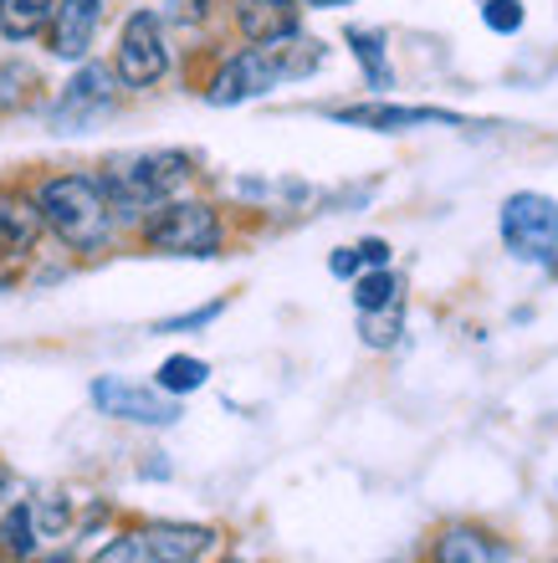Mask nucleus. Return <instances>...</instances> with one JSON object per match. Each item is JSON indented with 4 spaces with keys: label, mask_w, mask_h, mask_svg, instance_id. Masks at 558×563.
Returning <instances> with one entry per match:
<instances>
[{
    "label": "nucleus",
    "mask_w": 558,
    "mask_h": 563,
    "mask_svg": "<svg viewBox=\"0 0 558 563\" xmlns=\"http://www.w3.org/2000/svg\"><path fill=\"white\" fill-rule=\"evenodd\" d=\"M548 267H554V277H558V262H548Z\"/></svg>",
    "instance_id": "c85d7f7f"
},
{
    "label": "nucleus",
    "mask_w": 558,
    "mask_h": 563,
    "mask_svg": "<svg viewBox=\"0 0 558 563\" xmlns=\"http://www.w3.org/2000/svg\"><path fill=\"white\" fill-rule=\"evenodd\" d=\"M113 98H118V88H113V73H108L103 62H88L83 73L62 88V103H57V129L62 134H73V129H83V123H92L98 113H108L113 108Z\"/></svg>",
    "instance_id": "6e6552de"
},
{
    "label": "nucleus",
    "mask_w": 558,
    "mask_h": 563,
    "mask_svg": "<svg viewBox=\"0 0 558 563\" xmlns=\"http://www.w3.org/2000/svg\"><path fill=\"white\" fill-rule=\"evenodd\" d=\"M359 267H364L359 246H338V252L328 256V272H333V277H359Z\"/></svg>",
    "instance_id": "393cba45"
},
{
    "label": "nucleus",
    "mask_w": 558,
    "mask_h": 563,
    "mask_svg": "<svg viewBox=\"0 0 558 563\" xmlns=\"http://www.w3.org/2000/svg\"><path fill=\"white\" fill-rule=\"evenodd\" d=\"M482 21L497 31V36H513V31H523V5H517V0H486Z\"/></svg>",
    "instance_id": "412c9836"
},
{
    "label": "nucleus",
    "mask_w": 558,
    "mask_h": 563,
    "mask_svg": "<svg viewBox=\"0 0 558 563\" xmlns=\"http://www.w3.org/2000/svg\"><path fill=\"white\" fill-rule=\"evenodd\" d=\"M46 563H73V559H67V553H52V559H46Z\"/></svg>",
    "instance_id": "cd10ccee"
},
{
    "label": "nucleus",
    "mask_w": 558,
    "mask_h": 563,
    "mask_svg": "<svg viewBox=\"0 0 558 563\" xmlns=\"http://www.w3.org/2000/svg\"><path fill=\"white\" fill-rule=\"evenodd\" d=\"M436 563H502V549L477 528H446L436 538Z\"/></svg>",
    "instance_id": "4468645a"
},
{
    "label": "nucleus",
    "mask_w": 558,
    "mask_h": 563,
    "mask_svg": "<svg viewBox=\"0 0 558 563\" xmlns=\"http://www.w3.org/2000/svg\"><path fill=\"white\" fill-rule=\"evenodd\" d=\"M338 123H353V129H380V134H400V129H420V123H451L461 129V113H446V108H400V103H359V108H338Z\"/></svg>",
    "instance_id": "9d476101"
},
{
    "label": "nucleus",
    "mask_w": 558,
    "mask_h": 563,
    "mask_svg": "<svg viewBox=\"0 0 558 563\" xmlns=\"http://www.w3.org/2000/svg\"><path fill=\"white\" fill-rule=\"evenodd\" d=\"M353 302H359V312H384L400 302V282L390 267H374L369 277H359V287H353Z\"/></svg>",
    "instance_id": "6ab92c4d"
},
{
    "label": "nucleus",
    "mask_w": 558,
    "mask_h": 563,
    "mask_svg": "<svg viewBox=\"0 0 558 563\" xmlns=\"http://www.w3.org/2000/svg\"><path fill=\"white\" fill-rule=\"evenodd\" d=\"M277 82H282V67L272 57V46H247V52H236L221 73H216L206 98L216 108H231V103H247V98H262Z\"/></svg>",
    "instance_id": "423d86ee"
},
{
    "label": "nucleus",
    "mask_w": 558,
    "mask_h": 563,
    "mask_svg": "<svg viewBox=\"0 0 558 563\" xmlns=\"http://www.w3.org/2000/svg\"><path fill=\"white\" fill-rule=\"evenodd\" d=\"M349 46H353V57H359V67H364L369 88H390V82H395V73H390V57H384L380 31H349Z\"/></svg>",
    "instance_id": "f3484780"
},
{
    "label": "nucleus",
    "mask_w": 558,
    "mask_h": 563,
    "mask_svg": "<svg viewBox=\"0 0 558 563\" xmlns=\"http://www.w3.org/2000/svg\"><path fill=\"white\" fill-rule=\"evenodd\" d=\"M36 210H42V225L57 241H67L73 252H98L113 231V210H108V195L98 179L88 175H57L46 179L42 195H36Z\"/></svg>",
    "instance_id": "f257e3e1"
},
{
    "label": "nucleus",
    "mask_w": 558,
    "mask_h": 563,
    "mask_svg": "<svg viewBox=\"0 0 558 563\" xmlns=\"http://www.w3.org/2000/svg\"><path fill=\"white\" fill-rule=\"evenodd\" d=\"M144 241L160 256H216L221 252V216L200 200H169L144 225Z\"/></svg>",
    "instance_id": "7ed1b4c3"
},
{
    "label": "nucleus",
    "mask_w": 558,
    "mask_h": 563,
    "mask_svg": "<svg viewBox=\"0 0 558 563\" xmlns=\"http://www.w3.org/2000/svg\"><path fill=\"white\" fill-rule=\"evenodd\" d=\"M221 308H226V302H210V308H195V312H185V318H164L154 333H190V328H206V323H216V318H221Z\"/></svg>",
    "instance_id": "5701e85b"
},
{
    "label": "nucleus",
    "mask_w": 558,
    "mask_h": 563,
    "mask_svg": "<svg viewBox=\"0 0 558 563\" xmlns=\"http://www.w3.org/2000/svg\"><path fill=\"white\" fill-rule=\"evenodd\" d=\"M210 379V364L206 358H190V354H175L160 364V389L164 395H190V389H200Z\"/></svg>",
    "instance_id": "a211bd4d"
},
{
    "label": "nucleus",
    "mask_w": 558,
    "mask_h": 563,
    "mask_svg": "<svg viewBox=\"0 0 558 563\" xmlns=\"http://www.w3.org/2000/svg\"><path fill=\"white\" fill-rule=\"evenodd\" d=\"M226 563H247V559H226Z\"/></svg>",
    "instance_id": "c756f323"
},
{
    "label": "nucleus",
    "mask_w": 558,
    "mask_h": 563,
    "mask_svg": "<svg viewBox=\"0 0 558 563\" xmlns=\"http://www.w3.org/2000/svg\"><path fill=\"white\" fill-rule=\"evenodd\" d=\"M169 73V46H164V26L154 11H133L118 36V62L113 77L123 88H154Z\"/></svg>",
    "instance_id": "39448f33"
},
{
    "label": "nucleus",
    "mask_w": 558,
    "mask_h": 563,
    "mask_svg": "<svg viewBox=\"0 0 558 563\" xmlns=\"http://www.w3.org/2000/svg\"><path fill=\"white\" fill-rule=\"evenodd\" d=\"M57 0H0V36L11 42H31L36 31H46Z\"/></svg>",
    "instance_id": "2eb2a0df"
},
{
    "label": "nucleus",
    "mask_w": 558,
    "mask_h": 563,
    "mask_svg": "<svg viewBox=\"0 0 558 563\" xmlns=\"http://www.w3.org/2000/svg\"><path fill=\"white\" fill-rule=\"evenodd\" d=\"M36 522H31V503H15L11 512H6V522H0V549H6V559H31L36 553Z\"/></svg>",
    "instance_id": "dca6fc26"
},
{
    "label": "nucleus",
    "mask_w": 558,
    "mask_h": 563,
    "mask_svg": "<svg viewBox=\"0 0 558 563\" xmlns=\"http://www.w3.org/2000/svg\"><path fill=\"white\" fill-rule=\"evenodd\" d=\"M31 522H36V533H42V538L62 533V528H67V503H62V497H52V503L31 507Z\"/></svg>",
    "instance_id": "b1692460"
},
{
    "label": "nucleus",
    "mask_w": 558,
    "mask_h": 563,
    "mask_svg": "<svg viewBox=\"0 0 558 563\" xmlns=\"http://www.w3.org/2000/svg\"><path fill=\"white\" fill-rule=\"evenodd\" d=\"M36 236H42V210L21 200V195H6L0 200V272L21 262L36 246Z\"/></svg>",
    "instance_id": "ddd939ff"
},
{
    "label": "nucleus",
    "mask_w": 558,
    "mask_h": 563,
    "mask_svg": "<svg viewBox=\"0 0 558 563\" xmlns=\"http://www.w3.org/2000/svg\"><path fill=\"white\" fill-rule=\"evenodd\" d=\"M303 5H324L328 11V5H349V0H303Z\"/></svg>",
    "instance_id": "bb28decb"
},
{
    "label": "nucleus",
    "mask_w": 558,
    "mask_h": 563,
    "mask_svg": "<svg viewBox=\"0 0 558 563\" xmlns=\"http://www.w3.org/2000/svg\"><path fill=\"white\" fill-rule=\"evenodd\" d=\"M400 339V312L384 308V312H364V343L369 349H390Z\"/></svg>",
    "instance_id": "aec40b11"
},
{
    "label": "nucleus",
    "mask_w": 558,
    "mask_h": 563,
    "mask_svg": "<svg viewBox=\"0 0 558 563\" xmlns=\"http://www.w3.org/2000/svg\"><path fill=\"white\" fill-rule=\"evenodd\" d=\"M185 179H190V159H185V154H169V148H154V154L118 159L98 185H103V195H108L113 221H139L144 210L164 206Z\"/></svg>",
    "instance_id": "f03ea898"
},
{
    "label": "nucleus",
    "mask_w": 558,
    "mask_h": 563,
    "mask_svg": "<svg viewBox=\"0 0 558 563\" xmlns=\"http://www.w3.org/2000/svg\"><path fill=\"white\" fill-rule=\"evenodd\" d=\"M98 21H103V0H57V5H52V21H46L52 57L83 62L92 36H98Z\"/></svg>",
    "instance_id": "1a4fd4ad"
},
{
    "label": "nucleus",
    "mask_w": 558,
    "mask_h": 563,
    "mask_svg": "<svg viewBox=\"0 0 558 563\" xmlns=\"http://www.w3.org/2000/svg\"><path fill=\"white\" fill-rule=\"evenodd\" d=\"M92 405L113 420H133V426H175L179 420V405L160 389H144V385H129V379H98L92 385Z\"/></svg>",
    "instance_id": "0eeeda50"
},
{
    "label": "nucleus",
    "mask_w": 558,
    "mask_h": 563,
    "mask_svg": "<svg viewBox=\"0 0 558 563\" xmlns=\"http://www.w3.org/2000/svg\"><path fill=\"white\" fill-rule=\"evenodd\" d=\"M297 15H303L297 0H241V5H236V26H241V36H247L251 46H266V42L293 36Z\"/></svg>",
    "instance_id": "f8f14e48"
},
{
    "label": "nucleus",
    "mask_w": 558,
    "mask_h": 563,
    "mask_svg": "<svg viewBox=\"0 0 558 563\" xmlns=\"http://www.w3.org/2000/svg\"><path fill=\"white\" fill-rule=\"evenodd\" d=\"M139 543H144V553L154 563H195L216 543V533L200 528V522H149Z\"/></svg>",
    "instance_id": "9b49d317"
},
{
    "label": "nucleus",
    "mask_w": 558,
    "mask_h": 563,
    "mask_svg": "<svg viewBox=\"0 0 558 563\" xmlns=\"http://www.w3.org/2000/svg\"><path fill=\"white\" fill-rule=\"evenodd\" d=\"M502 241L523 262H554L558 256V200H548L538 190L507 195V206H502Z\"/></svg>",
    "instance_id": "20e7f679"
},
{
    "label": "nucleus",
    "mask_w": 558,
    "mask_h": 563,
    "mask_svg": "<svg viewBox=\"0 0 558 563\" xmlns=\"http://www.w3.org/2000/svg\"><path fill=\"white\" fill-rule=\"evenodd\" d=\"M359 256H364V267H390V241H380V236L359 241Z\"/></svg>",
    "instance_id": "a878e982"
},
{
    "label": "nucleus",
    "mask_w": 558,
    "mask_h": 563,
    "mask_svg": "<svg viewBox=\"0 0 558 563\" xmlns=\"http://www.w3.org/2000/svg\"><path fill=\"white\" fill-rule=\"evenodd\" d=\"M92 563H144V543H139V533H123V538H113L108 549H98Z\"/></svg>",
    "instance_id": "4be33fe9"
}]
</instances>
